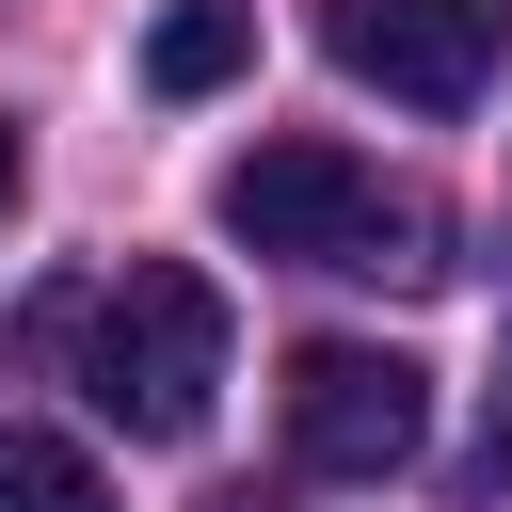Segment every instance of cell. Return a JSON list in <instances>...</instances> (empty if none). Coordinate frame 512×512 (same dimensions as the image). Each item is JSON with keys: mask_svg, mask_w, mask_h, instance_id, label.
<instances>
[{"mask_svg": "<svg viewBox=\"0 0 512 512\" xmlns=\"http://www.w3.org/2000/svg\"><path fill=\"white\" fill-rule=\"evenodd\" d=\"M224 240H256V256H304V272H336V240H352V208H368V160H336V144H256V160H224Z\"/></svg>", "mask_w": 512, "mask_h": 512, "instance_id": "277c9868", "label": "cell"}, {"mask_svg": "<svg viewBox=\"0 0 512 512\" xmlns=\"http://www.w3.org/2000/svg\"><path fill=\"white\" fill-rule=\"evenodd\" d=\"M416 432H432V384L400 352H368V336H304L288 352V464L304 480H400Z\"/></svg>", "mask_w": 512, "mask_h": 512, "instance_id": "7a4b0ae2", "label": "cell"}, {"mask_svg": "<svg viewBox=\"0 0 512 512\" xmlns=\"http://www.w3.org/2000/svg\"><path fill=\"white\" fill-rule=\"evenodd\" d=\"M256 64V0H160L144 32V96H224Z\"/></svg>", "mask_w": 512, "mask_h": 512, "instance_id": "5b68a950", "label": "cell"}, {"mask_svg": "<svg viewBox=\"0 0 512 512\" xmlns=\"http://www.w3.org/2000/svg\"><path fill=\"white\" fill-rule=\"evenodd\" d=\"M80 384L112 432L144 448H192L208 400H224V288L192 256H128V288H96V336H80Z\"/></svg>", "mask_w": 512, "mask_h": 512, "instance_id": "6da1fadb", "label": "cell"}, {"mask_svg": "<svg viewBox=\"0 0 512 512\" xmlns=\"http://www.w3.org/2000/svg\"><path fill=\"white\" fill-rule=\"evenodd\" d=\"M336 272H368V288H432V272H448L432 192H368V208H352V240H336Z\"/></svg>", "mask_w": 512, "mask_h": 512, "instance_id": "8992f818", "label": "cell"}, {"mask_svg": "<svg viewBox=\"0 0 512 512\" xmlns=\"http://www.w3.org/2000/svg\"><path fill=\"white\" fill-rule=\"evenodd\" d=\"M480 480H512V336H496V400H480Z\"/></svg>", "mask_w": 512, "mask_h": 512, "instance_id": "ba28073f", "label": "cell"}, {"mask_svg": "<svg viewBox=\"0 0 512 512\" xmlns=\"http://www.w3.org/2000/svg\"><path fill=\"white\" fill-rule=\"evenodd\" d=\"M0 512H112V480H96V448H80V432L0 416Z\"/></svg>", "mask_w": 512, "mask_h": 512, "instance_id": "52a82bcc", "label": "cell"}, {"mask_svg": "<svg viewBox=\"0 0 512 512\" xmlns=\"http://www.w3.org/2000/svg\"><path fill=\"white\" fill-rule=\"evenodd\" d=\"M16 176H32V160H16V128H0V208H16Z\"/></svg>", "mask_w": 512, "mask_h": 512, "instance_id": "9c48e42d", "label": "cell"}, {"mask_svg": "<svg viewBox=\"0 0 512 512\" xmlns=\"http://www.w3.org/2000/svg\"><path fill=\"white\" fill-rule=\"evenodd\" d=\"M320 48L352 80H384L400 112H464L512 48V0H320Z\"/></svg>", "mask_w": 512, "mask_h": 512, "instance_id": "3957f363", "label": "cell"}]
</instances>
